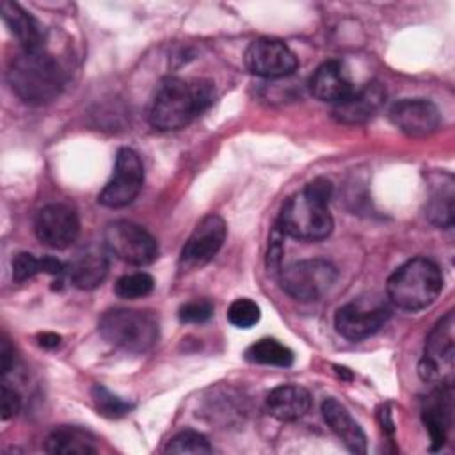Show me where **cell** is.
I'll return each mask as SVG.
<instances>
[{
	"mask_svg": "<svg viewBox=\"0 0 455 455\" xmlns=\"http://www.w3.org/2000/svg\"><path fill=\"white\" fill-rule=\"evenodd\" d=\"M213 98L215 91L212 82L169 76L158 84L151 98L148 112L149 123L162 132L185 128L213 103Z\"/></svg>",
	"mask_w": 455,
	"mask_h": 455,
	"instance_id": "6da1fadb",
	"label": "cell"
},
{
	"mask_svg": "<svg viewBox=\"0 0 455 455\" xmlns=\"http://www.w3.org/2000/svg\"><path fill=\"white\" fill-rule=\"evenodd\" d=\"M332 183L316 178L300 192L293 194L281 208L279 224L283 235L304 242H318L332 233L334 220L329 212Z\"/></svg>",
	"mask_w": 455,
	"mask_h": 455,
	"instance_id": "7a4b0ae2",
	"label": "cell"
},
{
	"mask_svg": "<svg viewBox=\"0 0 455 455\" xmlns=\"http://www.w3.org/2000/svg\"><path fill=\"white\" fill-rule=\"evenodd\" d=\"M7 82L21 101L46 105L60 94L64 75L59 62L43 48L21 50L9 64Z\"/></svg>",
	"mask_w": 455,
	"mask_h": 455,
	"instance_id": "3957f363",
	"label": "cell"
},
{
	"mask_svg": "<svg viewBox=\"0 0 455 455\" xmlns=\"http://www.w3.org/2000/svg\"><path fill=\"white\" fill-rule=\"evenodd\" d=\"M387 297L403 311H421L435 302L443 290V272L428 258L418 256L400 265L387 279Z\"/></svg>",
	"mask_w": 455,
	"mask_h": 455,
	"instance_id": "277c9868",
	"label": "cell"
},
{
	"mask_svg": "<svg viewBox=\"0 0 455 455\" xmlns=\"http://www.w3.org/2000/svg\"><path fill=\"white\" fill-rule=\"evenodd\" d=\"M98 331L112 347L132 354H142L158 339V318L151 311L114 307L101 315Z\"/></svg>",
	"mask_w": 455,
	"mask_h": 455,
	"instance_id": "5b68a950",
	"label": "cell"
},
{
	"mask_svg": "<svg viewBox=\"0 0 455 455\" xmlns=\"http://www.w3.org/2000/svg\"><path fill=\"white\" fill-rule=\"evenodd\" d=\"M279 279L283 290L295 300L315 302L334 286L338 270L327 259H300L284 267Z\"/></svg>",
	"mask_w": 455,
	"mask_h": 455,
	"instance_id": "8992f818",
	"label": "cell"
},
{
	"mask_svg": "<svg viewBox=\"0 0 455 455\" xmlns=\"http://www.w3.org/2000/svg\"><path fill=\"white\" fill-rule=\"evenodd\" d=\"M105 247L130 265H149L158 258V243L149 231L130 220H114L103 231Z\"/></svg>",
	"mask_w": 455,
	"mask_h": 455,
	"instance_id": "52a82bcc",
	"label": "cell"
},
{
	"mask_svg": "<svg viewBox=\"0 0 455 455\" xmlns=\"http://www.w3.org/2000/svg\"><path fill=\"white\" fill-rule=\"evenodd\" d=\"M453 311H448L430 331L425 352L419 363V375L427 382L434 384H451L453 371Z\"/></svg>",
	"mask_w": 455,
	"mask_h": 455,
	"instance_id": "ba28073f",
	"label": "cell"
},
{
	"mask_svg": "<svg viewBox=\"0 0 455 455\" xmlns=\"http://www.w3.org/2000/svg\"><path fill=\"white\" fill-rule=\"evenodd\" d=\"M144 183V165L137 151L121 148L116 155L114 174L98 194L100 204L107 208H123L133 203Z\"/></svg>",
	"mask_w": 455,
	"mask_h": 455,
	"instance_id": "9c48e42d",
	"label": "cell"
},
{
	"mask_svg": "<svg viewBox=\"0 0 455 455\" xmlns=\"http://www.w3.org/2000/svg\"><path fill=\"white\" fill-rule=\"evenodd\" d=\"M243 62L252 75L261 78H284L299 68L293 50L286 43L270 37L252 41L245 50Z\"/></svg>",
	"mask_w": 455,
	"mask_h": 455,
	"instance_id": "30bf717a",
	"label": "cell"
},
{
	"mask_svg": "<svg viewBox=\"0 0 455 455\" xmlns=\"http://www.w3.org/2000/svg\"><path fill=\"white\" fill-rule=\"evenodd\" d=\"M34 233L46 247L66 249L76 240L80 233V220L71 206L64 203H52L36 213Z\"/></svg>",
	"mask_w": 455,
	"mask_h": 455,
	"instance_id": "8fae6325",
	"label": "cell"
},
{
	"mask_svg": "<svg viewBox=\"0 0 455 455\" xmlns=\"http://www.w3.org/2000/svg\"><path fill=\"white\" fill-rule=\"evenodd\" d=\"M226 222L217 213L204 215L190 233L188 240L185 242L180 263L185 268H197L213 259V256L220 251L224 240H226Z\"/></svg>",
	"mask_w": 455,
	"mask_h": 455,
	"instance_id": "7c38bea8",
	"label": "cell"
},
{
	"mask_svg": "<svg viewBox=\"0 0 455 455\" xmlns=\"http://www.w3.org/2000/svg\"><path fill=\"white\" fill-rule=\"evenodd\" d=\"M389 316L391 309L386 304H375L370 307L363 302H350L336 311L334 327L343 338L361 341L375 334Z\"/></svg>",
	"mask_w": 455,
	"mask_h": 455,
	"instance_id": "4fadbf2b",
	"label": "cell"
},
{
	"mask_svg": "<svg viewBox=\"0 0 455 455\" xmlns=\"http://www.w3.org/2000/svg\"><path fill=\"white\" fill-rule=\"evenodd\" d=\"M391 123L409 137H427L441 124L439 108L423 98H405L389 110Z\"/></svg>",
	"mask_w": 455,
	"mask_h": 455,
	"instance_id": "5bb4252c",
	"label": "cell"
},
{
	"mask_svg": "<svg viewBox=\"0 0 455 455\" xmlns=\"http://www.w3.org/2000/svg\"><path fill=\"white\" fill-rule=\"evenodd\" d=\"M386 100V89L379 82H368L352 89L348 96L332 105V117L343 124H363L375 116Z\"/></svg>",
	"mask_w": 455,
	"mask_h": 455,
	"instance_id": "9a60e30c",
	"label": "cell"
},
{
	"mask_svg": "<svg viewBox=\"0 0 455 455\" xmlns=\"http://www.w3.org/2000/svg\"><path fill=\"white\" fill-rule=\"evenodd\" d=\"M423 421L432 439V450H441L453 425L451 384H439L423 402Z\"/></svg>",
	"mask_w": 455,
	"mask_h": 455,
	"instance_id": "2e32d148",
	"label": "cell"
},
{
	"mask_svg": "<svg viewBox=\"0 0 455 455\" xmlns=\"http://www.w3.org/2000/svg\"><path fill=\"white\" fill-rule=\"evenodd\" d=\"M66 274L76 288L94 290L105 281L108 274L107 252L94 243L84 245L66 265Z\"/></svg>",
	"mask_w": 455,
	"mask_h": 455,
	"instance_id": "e0dca14e",
	"label": "cell"
},
{
	"mask_svg": "<svg viewBox=\"0 0 455 455\" xmlns=\"http://www.w3.org/2000/svg\"><path fill=\"white\" fill-rule=\"evenodd\" d=\"M354 85L348 71L339 60L323 62L309 78V91L320 101L338 103L352 92Z\"/></svg>",
	"mask_w": 455,
	"mask_h": 455,
	"instance_id": "ac0fdd59",
	"label": "cell"
},
{
	"mask_svg": "<svg viewBox=\"0 0 455 455\" xmlns=\"http://www.w3.org/2000/svg\"><path fill=\"white\" fill-rule=\"evenodd\" d=\"M322 414L325 423L341 439L348 451L366 453V435L343 403L336 398H325L322 402Z\"/></svg>",
	"mask_w": 455,
	"mask_h": 455,
	"instance_id": "d6986e66",
	"label": "cell"
},
{
	"mask_svg": "<svg viewBox=\"0 0 455 455\" xmlns=\"http://www.w3.org/2000/svg\"><path fill=\"white\" fill-rule=\"evenodd\" d=\"M311 407V395L297 384H283L274 387L267 396V411L277 421H297Z\"/></svg>",
	"mask_w": 455,
	"mask_h": 455,
	"instance_id": "ffe728a7",
	"label": "cell"
},
{
	"mask_svg": "<svg viewBox=\"0 0 455 455\" xmlns=\"http://www.w3.org/2000/svg\"><path fill=\"white\" fill-rule=\"evenodd\" d=\"M44 451L53 455H87L96 453V437L76 425H60L44 441Z\"/></svg>",
	"mask_w": 455,
	"mask_h": 455,
	"instance_id": "44dd1931",
	"label": "cell"
},
{
	"mask_svg": "<svg viewBox=\"0 0 455 455\" xmlns=\"http://www.w3.org/2000/svg\"><path fill=\"white\" fill-rule=\"evenodd\" d=\"M2 20L9 32L18 39L21 50H39L43 48V28L39 21L27 12L21 5L14 2L2 4Z\"/></svg>",
	"mask_w": 455,
	"mask_h": 455,
	"instance_id": "7402d4cb",
	"label": "cell"
},
{
	"mask_svg": "<svg viewBox=\"0 0 455 455\" xmlns=\"http://www.w3.org/2000/svg\"><path fill=\"white\" fill-rule=\"evenodd\" d=\"M425 215L437 228L453 224V178L450 174H441V187L430 194Z\"/></svg>",
	"mask_w": 455,
	"mask_h": 455,
	"instance_id": "603a6c76",
	"label": "cell"
},
{
	"mask_svg": "<svg viewBox=\"0 0 455 455\" xmlns=\"http://www.w3.org/2000/svg\"><path fill=\"white\" fill-rule=\"evenodd\" d=\"M245 359L254 364L288 368L293 364V352L274 338H263L245 350Z\"/></svg>",
	"mask_w": 455,
	"mask_h": 455,
	"instance_id": "cb8c5ba5",
	"label": "cell"
},
{
	"mask_svg": "<svg viewBox=\"0 0 455 455\" xmlns=\"http://www.w3.org/2000/svg\"><path fill=\"white\" fill-rule=\"evenodd\" d=\"M155 281L148 272H133L119 277L114 284V291L121 299H140L153 291Z\"/></svg>",
	"mask_w": 455,
	"mask_h": 455,
	"instance_id": "d4e9b609",
	"label": "cell"
},
{
	"mask_svg": "<svg viewBox=\"0 0 455 455\" xmlns=\"http://www.w3.org/2000/svg\"><path fill=\"white\" fill-rule=\"evenodd\" d=\"M92 400H94V405H96V411L105 416V418H123L126 416L130 411H132V403L116 396L114 393H110L107 387L96 384L92 387Z\"/></svg>",
	"mask_w": 455,
	"mask_h": 455,
	"instance_id": "484cf974",
	"label": "cell"
},
{
	"mask_svg": "<svg viewBox=\"0 0 455 455\" xmlns=\"http://www.w3.org/2000/svg\"><path fill=\"white\" fill-rule=\"evenodd\" d=\"M210 441L196 430H183L176 434L165 446V453H212Z\"/></svg>",
	"mask_w": 455,
	"mask_h": 455,
	"instance_id": "4316f807",
	"label": "cell"
},
{
	"mask_svg": "<svg viewBox=\"0 0 455 455\" xmlns=\"http://www.w3.org/2000/svg\"><path fill=\"white\" fill-rule=\"evenodd\" d=\"M259 318H261L259 306L254 300L245 297L233 300L228 309L229 323L238 329H251L259 322Z\"/></svg>",
	"mask_w": 455,
	"mask_h": 455,
	"instance_id": "83f0119b",
	"label": "cell"
},
{
	"mask_svg": "<svg viewBox=\"0 0 455 455\" xmlns=\"http://www.w3.org/2000/svg\"><path fill=\"white\" fill-rule=\"evenodd\" d=\"M213 315V304L208 299H194L181 304L178 318L181 323H203Z\"/></svg>",
	"mask_w": 455,
	"mask_h": 455,
	"instance_id": "f1b7e54d",
	"label": "cell"
},
{
	"mask_svg": "<svg viewBox=\"0 0 455 455\" xmlns=\"http://www.w3.org/2000/svg\"><path fill=\"white\" fill-rule=\"evenodd\" d=\"M41 272V258L37 259L30 252H18L12 258V279L21 283L32 279L36 274Z\"/></svg>",
	"mask_w": 455,
	"mask_h": 455,
	"instance_id": "f546056e",
	"label": "cell"
},
{
	"mask_svg": "<svg viewBox=\"0 0 455 455\" xmlns=\"http://www.w3.org/2000/svg\"><path fill=\"white\" fill-rule=\"evenodd\" d=\"M0 407H2V419L7 421L12 416H16L21 409V396L16 389L9 387L7 384H2V395H0Z\"/></svg>",
	"mask_w": 455,
	"mask_h": 455,
	"instance_id": "4dcf8cb0",
	"label": "cell"
},
{
	"mask_svg": "<svg viewBox=\"0 0 455 455\" xmlns=\"http://www.w3.org/2000/svg\"><path fill=\"white\" fill-rule=\"evenodd\" d=\"M0 364H2V373L4 375L14 364V350L11 348V345H9V341L5 338L2 339V347H0Z\"/></svg>",
	"mask_w": 455,
	"mask_h": 455,
	"instance_id": "1f68e13d",
	"label": "cell"
},
{
	"mask_svg": "<svg viewBox=\"0 0 455 455\" xmlns=\"http://www.w3.org/2000/svg\"><path fill=\"white\" fill-rule=\"evenodd\" d=\"M39 345L41 347H44V348H53V347H57L59 345V341H60V338L57 336V334H50V332H44V334H41L39 336Z\"/></svg>",
	"mask_w": 455,
	"mask_h": 455,
	"instance_id": "d6a6232c",
	"label": "cell"
}]
</instances>
